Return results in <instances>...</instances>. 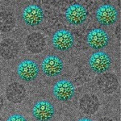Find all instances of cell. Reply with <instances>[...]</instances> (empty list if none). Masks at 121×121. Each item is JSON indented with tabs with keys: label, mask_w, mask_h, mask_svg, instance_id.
<instances>
[{
	"label": "cell",
	"mask_w": 121,
	"mask_h": 121,
	"mask_svg": "<svg viewBox=\"0 0 121 121\" xmlns=\"http://www.w3.org/2000/svg\"><path fill=\"white\" fill-rule=\"evenodd\" d=\"M53 96L59 101L65 102L73 97L75 94V87L73 84L68 79H61L57 81L52 87Z\"/></svg>",
	"instance_id": "6da1fadb"
},
{
	"label": "cell",
	"mask_w": 121,
	"mask_h": 121,
	"mask_svg": "<svg viewBox=\"0 0 121 121\" xmlns=\"http://www.w3.org/2000/svg\"><path fill=\"white\" fill-rule=\"evenodd\" d=\"M110 37L105 30L100 28L91 29L86 36L87 44L93 49H102L109 44Z\"/></svg>",
	"instance_id": "7a4b0ae2"
},
{
	"label": "cell",
	"mask_w": 121,
	"mask_h": 121,
	"mask_svg": "<svg viewBox=\"0 0 121 121\" xmlns=\"http://www.w3.org/2000/svg\"><path fill=\"white\" fill-rule=\"evenodd\" d=\"M63 69V60L56 55L47 56L41 62L42 72L48 77H56L61 73Z\"/></svg>",
	"instance_id": "3957f363"
},
{
	"label": "cell",
	"mask_w": 121,
	"mask_h": 121,
	"mask_svg": "<svg viewBox=\"0 0 121 121\" xmlns=\"http://www.w3.org/2000/svg\"><path fill=\"white\" fill-rule=\"evenodd\" d=\"M112 60L110 56L102 51L95 52L89 58V65L94 72L104 73L110 69Z\"/></svg>",
	"instance_id": "277c9868"
},
{
	"label": "cell",
	"mask_w": 121,
	"mask_h": 121,
	"mask_svg": "<svg viewBox=\"0 0 121 121\" xmlns=\"http://www.w3.org/2000/svg\"><path fill=\"white\" fill-rule=\"evenodd\" d=\"M52 45L59 51H67L70 49L74 43L73 36L66 29H60L54 32L52 37Z\"/></svg>",
	"instance_id": "5b68a950"
},
{
	"label": "cell",
	"mask_w": 121,
	"mask_h": 121,
	"mask_svg": "<svg viewBox=\"0 0 121 121\" xmlns=\"http://www.w3.org/2000/svg\"><path fill=\"white\" fill-rule=\"evenodd\" d=\"M17 74L19 78L25 82L33 81L39 74V66L33 60L25 59L18 65Z\"/></svg>",
	"instance_id": "8992f818"
},
{
	"label": "cell",
	"mask_w": 121,
	"mask_h": 121,
	"mask_svg": "<svg viewBox=\"0 0 121 121\" xmlns=\"http://www.w3.org/2000/svg\"><path fill=\"white\" fill-rule=\"evenodd\" d=\"M44 18V15L43 9L36 4L27 6L22 11V19L23 22L28 26H37L41 23Z\"/></svg>",
	"instance_id": "52a82bcc"
},
{
	"label": "cell",
	"mask_w": 121,
	"mask_h": 121,
	"mask_svg": "<svg viewBox=\"0 0 121 121\" xmlns=\"http://www.w3.org/2000/svg\"><path fill=\"white\" fill-rule=\"evenodd\" d=\"M55 114V108L48 100H40L32 107V116L37 121H49Z\"/></svg>",
	"instance_id": "ba28073f"
},
{
	"label": "cell",
	"mask_w": 121,
	"mask_h": 121,
	"mask_svg": "<svg viewBox=\"0 0 121 121\" xmlns=\"http://www.w3.org/2000/svg\"><path fill=\"white\" fill-rule=\"evenodd\" d=\"M118 16V11L112 4H103L96 11V19L103 26H109L116 23Z\"/></svg>",
	"instance_id": "9c48e42d"
},
{
	"label": "cell",
	"mask_w": 121,
	"mask_h": 121,
	"mask_svg": "<svg viewBox=\"0 0 121 121\" xmlns=\"http://www.w3.org/2000/svg\"><path fill=\"white\" fill-rule=\"evenodd\" d=\"M87 10L80 3H73L70 5L65 12L66 20L70 24L80 25L85 22L87 18Z\"/></svg>",
	"instance_id": "30bf717a"
},
{
	"label": "cell",
	"mask_w": 121,
	"mask_h": 121,
	"mask_svg": "<svg viewBox=\"0 0 121 121\" xmlns=\"http://www.w3.org/2000/svg\"><path fill=\"white\" fill-rule=\"evenodd\" d=\"M98 86L99 90L106 95L116 92L119 87L118 78L114 73H104L98 78Z\"/></svg>",
	"instance_id": "8fae6325"
},
{
	"label": "cell",
	"mask_w": 121,
	"mask_h": 121,
	"mask_svg": "<svg viewBox=\"0 0 121 121\" xmlns=\"http://www.w3.org/2000/svg\"><path fill=\"white\" fill-rule=\"evenodd\" d=\"M27 49L32 53H40L46 46V40L42 34L32 32L29 34L25 40Z\"/></svg>",
	"instance_id": "7c38bea8"
},
{
	"label": "cell",
	"mask_w": 121,
	"mask_h": 121,
	"mask_svg": "<svg viewBox=\"0 0 121 121\" xmlns=\"http://www.w3.org/2000/svg\"><path fill=\"white\" fill-rule=\"evenodd\" d=\"M79 108L85 115H94L99 108L98 97L92 94H86L79 101Z\"/></svg>",
	"instance_id": "4fadbf2b"
},
{
	"label": "cell",
	"mask_w": 121,
	"mask_h": 121,
	"mask_svg": "<svg viewBox=\"0 0 121 121\" xmlns=\"http://www.w3.org/2000/svg\"><path fill=\"white\" fill-rule=\"evenodd\" d=\"M26 89L24 86L19 82H12L9 84L6 90V97L10 102L13 103H19L23 102L26 97Z\"/></svg>",
	"instance_id": "5bb4252c"
},
{
	"label": "cell",
	"mask_w": 121,
	"mask_h": 121,
	"mask_svg": "<svg viewBox=\"0 0 121 121\" xmlns=\"http://www.w3.org/2000/svg\"><path fill=\"white\" fill-rule=\"evenodd\" d=\"M19 50V44L13 39H5L0 43V56L5 60H11L17 56Z\"/></svg>",
	"instance_id": "9a60e30c"
},
{
	"label": "cell",
	"mask_w": 121,
	"mask_h": 121,
	"mask_svg": "<svg viewBox=\"0 0 121 121\" xmlns=\"http://www.w3.org/2000/svg\"><path fill=\"white\" fill-rule=\"evenodd\" d=\"M15 18L9 11H0V32H7L14 28Z\"/></svg>",
	"instance_id": "2e32d148"
},
{
	"label": "cell",
	"mask_w": 121,
	"mask_h": 121,
	"mask_svg": "<svg viewBox=\"0 0 121 121\" xmlns=\"http://www.w3.org/2000/svg\"><path fill=\"white\" fill-rule=\"evenodd\" d=\"M7 121H28L23 115L21 114H13L8 117Z\"/></svg>",
	"instance_id": "e0dca14e"
},
{
	"label": "cell",
	"mask_w": 121,
	"mask_h": 121,
	"mask_svg": "<svg viewBox=\"0 0 121 121\" xmlns=\"http://www.w3.org/2000/svg\"><path fill=\"white\" fill-rule=\"evenodd\" d=\"M120 32H121V25L120 24H118L116 26V38L118 39V40H120Z\"/></svg>",
	"instance_id": "ac0fdd59"
},
{
	"label": "cell",
	"mask_w": 121,
	"mask_h": 121,
	"mask_svg": "<svg viewBox=\"0 0 121 121\" xmlns=\"http://www.w3.org/2000/svg\"><path fill=\"white\" fill-rule=\"evenodd\" d=\"M3 104H4V100H3V96H2V95L0 94V110L3 108Z\"/></svg>",
	"instance_id": "d6986e66"
},
{
	"label": "cell",
	"mask_w": 121,
	"mask_h": 121,
	"mask_svg": "<svg viewBox=\"0 0 121 121\" xmlns=\"http://www.w3.org/2000/svg\"><path fill=\"white\" fill-rule=\"evenodd\" d=\"M98 121H113V120L111 118H109V117H103V118L99 119Z\"/></svg>",
	"instance_id": "ffe728a7"
},
{
	"label": "cell",
	"mask_w": 121,
	"mask_h": 121,
	"mask_svg": "<svg viewBox=\"0 0 121 121\" xmlns=\"http://www.w3.org/2000/svg\"><path fill=\"white\" fill-rule=\"evenodd\" d=\"M78 121H93L91 119H90V118H82V119H80V120H78Z\"/></svg>",
	"instance_id": "44dd1931"
},
{
	"label": "cell",
	"mask_w": 121,
	"mask_h": 121,
	"mask_svg": "<svg viewBox=\"0 0 121 121\" xmlns=\"http://www.w3.org/2000/svg\"><path fill=\"white\" fill-rule=\"evenodd\" d=\"M0 121H5L4 120H3V118H2V117H0Z\"/></svg>",
	"instance_id": "7402d4cb"
}]
</instances>
